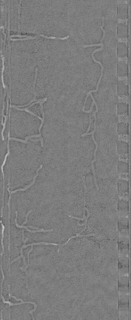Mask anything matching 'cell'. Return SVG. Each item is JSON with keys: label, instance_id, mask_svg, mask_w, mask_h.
<instances>
[{"label": "cell", "instance_id": "44dd1931", "mask_svg": "<svg viewBox=\"0 0 131 320\" xmlns=\"http://www.w3.org/2000/svg\"><path fill=\"white\" fill-rule=\"evenodd\" d=\"M29 140L33 142H36L39 141H41V138H40L39 139H34L30 138V139Z\"/></svg>", "mask_w": 131, "mask_h": 320}, {"label": "cell", "instance_id": "52a82bcc", "mask_svg": "<svg viewBox=\"0 0 131 320\" xmlns=\"http://www.w3.org/2000/svg\"><path fill=\"white\" fill-rule=\"evenodd\" d=\"M95 132L93 131L92 132H91L90 133H88L87 134L84 135L83 136V137L86 136H87V135H92V138L93 140V141L94 143H95V146H96V148H95V150L94 153V159L92 161V162H91L92 168L93 171V176H95L96 175V173H95V167H94V163L96 161V160H97L96 158V152L97 151V150H98V145L96 141V140H95V139L94 134H95Z\"/></svg>", "mask_w": 131, "mask_h": 320}, {"label": "cell", "instance_id": "7a4b0ae2", "mask_svg": "<svg viewBox=\"0 0 131 320\" xmlns=\"http://www.w3.org/2000/svg\"><path fill=\"white\" fill-rule=\"evenodd\" d=\"M118 256L117 271L118 275H129L130 261L129 256Z\"/></svg>", "mask_w": 131, "mask_h": 320}, {"label": "cell", "instance_id": "d6986e66", "mask_svg": "<svg viewBox=\"0 0 131 320\" xmlns=\"http://www.w3.org/2000/svg\"><path fill=\"white\" fill-rule=\"evenodd\" d=\"M10 300H11V302L12 303L14 304L20 303L21 302V301H18V300H16L14 298L11 297V296Z\"/></svg>", "mask_w": 131, "mask_h": 320}, {"label": "cell", "instance_id": "e0dca14e", "mask_svg": "<svg viewBox=\"0 0 131 320\" xmlns=\"http://www.w3.org/2000/svg\"><path fill=\"white\" fill-rule=\"evenodd\" d=\"M127 96L124 95L122 97H119V102H123L124 103H127Z\"/></svg>", "mask_w": 131, "mask_h": 320}, {"label": "cell", "instance_id": "ac0fdd59", "mask_svg": "<svg viewBox=\"0 0 131 320\" xmlns=\"http://www.w3.org/2000/svg\"><path fill=\"white\" fill-rule=\"evenodd\" d=\"M32 211V210H30L28 212V213H27V214L26 215L25 221L23 223V224H22V225H24L25 224H27V223L28 222V217L29 216V214Z\"/></svg>", "mask_w": 131, "mask_h": 320}, {"label": "cell", "instance_id": "ffe728a7", "mask_svg": "<svg viewBox=\"0 0 131 320\" xmlns=\"http://www.w3.org/2000/svg\"><path fill=\"white\" fill-rule=\"evenodd\" d=\"M24 229H22V242H23V243H24V244H25V243H27V241L28 240V239H26L25 240H24Z\"/></svg>", "mask_w": 131, "mask_h": 320}, {"label": "cell", "instance_id": "2e32d148", "mask_svg": "<svg viewBox=\"0 0 131 320\" xmlns=\"http://www.w3.org/2000/svg\"><path fill=\"white\" fill-rule=\"evenodd\" d=\"M1 225L2 226V239H1V245H2V247L3 251H2V253H1V258L2 257L4 253V246L3 243V238H4V230L5 227H4V225H3V224L2 223V221L1 220Z\"/></svg>", "mask_w": 131, "mask_h": 320}, {"label": "cell", "instance_id": "7402d4cb", "mask_svg": "<svg viewBox=\"0 0 131 320\" xmlns=\"http://www.w3.org/2000/svg\"><path fill=\"white\" fill-rule=\"evenodd\" d=\"M25 227H27V228H32V229H36V230H41V228H38L36 227H33V226H25Z\"/></svg>", "mask_w": 131, "mask_h": 320}, {"label": "cell", "instance_id": "4fadbf2b", "mask_svg": "<svg viewBox=\"0 0 131 320\" xmlns=\"http://www.w3.org/2000/svg\"><path fill=\"white\" fill-rule=\"evenodd\" d=\"M15 222H16V227H17L19 228H24V229H25L27 230L28 231H29V232H31V233H35L36 232H46L52 231L53 230V229H52L50 230H44L43 229V228H42V229H41V230H35V231H32V230H30L28 228L26 227H25V226H24V225H19L17 223V220H16Z\"/></svg>", "mask_w": 131, "mask_h": 320}, {"label": "cell", "instance_id": "3957f363", "mask_svg": "<svg viewBox=\"0 0 131 320\" xmlns=\"http://www.w3.org/2000/svg\"><path fill=\"white\" fill-rule=\"evenodd\" d=\"M118 290L119 293L130 294L129 275H118Z\"/></svg>", "mask_w": 131, "mask_h": 320}, {"label": "cell", "instance_id": "8fae6325", "mask_svg": "<svg viewBox=\"0 0 131 320\" xmlns=\"http://www.w3.org/2000/svg\"><path fill=\"white\" fill-rule=\"evenodd\" d=\"M10 197L9 198V200L8 201V207H9V212H8V234L9 237V246H8V251L9 253H10V200L11 199V194L10 193H9Z\"/></svg>", "mask_w": 131, "mask_h": 320}, {"label": "cell", "instance_id": "5bb4252c", "mask_svg": "<svg viewBox=\"0 0 131 320\" xmlns=\"http://www.w3.org/2000/svg\"><path fill=\"white\" fill-rule=\"evenodd\" d=\"M57 245V246L59 245V246H60V247L61 246V245H58V244H55V243H47V242H40V243H32V244H28V245H24L22 246V247L21 248V249L23 250V248H27V247H28L29 246H32V245L33 246L34 245Z\"/></svg>", "mask_w": 131, "mask_h": 320}, {"label": "cell", "instance_id": "ba28073f", "mask_svg": "<svg viewBox=\"0 0 131 320\" xmlns=\"http://www.w3.org/2000/svg\"><path fill=\"white\" fill-rule=\"evenodd\" d=\"M118 188L120 194L126 193L128 190V182L126 181L119 179L118 182Z\"/></svg>", "mask_w": 131, "mask_h": 320}, {"label": "cell", "instance_id": "8992f818", "mask_svg": "<svg viewBox=\"0 0 131 320\" xmlns=\"http://www.w3.org/2000/svg\"><path fill=\"white\" fill-rule=\"evenodd\" d=\"M128 55V48L127 45L124 43L119 42L118 43L117 55L119 58H124Z\"/></svg>", "mask_w": 131, "mask_h": 320}, {"label": "cell", "instance_id": "9c48e42d", "mask_svg": "<svg viewBox=\"0 0 131 320\" xmlns=\"http://www.w3.org/2000/svg\"><path fill=\"white\" fill-rule=\"evenodd\" d=\"M118 153L120 155L126 154L128 152V144L123 141H119L118 143Z\"/></svg>", "mask_w": 131, "mask_h": 320}, {"label": "cell", "instance_id": "5b68a950", "mask_svg": "<svg viewBox=\"0 0 131 320\" xmlns=\"http://www.w3.org/2000/svg\"><path fill=\"white\" fill-rule=\"evenodd\" d=\"M117 35L119 38H123L127 37L128 35V26L121 23L118 24Z\"/></svg>", "mask_w": 131, "mask_h": 320}, {"label": "cell", "instance_id": "277c9868", "mask_svg": "<svg viewBox=\"0 0 131 320\" xmlns=\"http://www.w3.org/2000/svg\"><path fill=\"white\" fill-rule=\"evenodd\" d=\"M118 17L119 19L126 18L128 16V5L125 3H119L117 7Z\"/></svg>", "mask_w": 131, "mask_h": 320}, {"label": "cell", "instance_id": "6da1fadb", "mask_svg": "<svg viewBox=\"0 0 131 320\" xmlns=\"http://www.w3.org/2000/svg\"><path fill=\"white\" fill-rule=\"evenodd\" d=\"M118 309L119 319H129L130 310V294L118 293Z\"/></svg>", "mask_w": 131, "mask_h": 320}, {"label": "cell", "instance_id": "30bf717a", "mask_svg": "<svg viewBox=\"0 0 131 320\" xmlns=\"http://www.w3.org/2000/svg\"><path fill=\"white\" fill-rule=\"evenodd\" d=\"M42 167H43V165H41L40 166V167H39L37 169V171H36V174L35 176H34V177L33 178V181L31 183L30 185L27 186H26L24 188H19V189H16V190H15L14 191H10V193L11 194H13V193H15L16 192H18V191H25L26 190H27V189L28 188H30L31 186H32L33 185L35 184V182L36 178V177H37V176L38 175V171H39L42 168Z\"/></svg>", "mask_w": 131, "mask_h": 320}, {"label": "cell", "instance_id": "7c38bea8", "mask_svg": "<svg viewBox=\"0 0 131 320\" xmlns=\"http://www.w3.org/2000/svg\"><path fill=\"white\" fill-rule=\"evenodd\" d=\"M118 164V171L119 174L127 173L128 165L127 163L122 161H119Z\"/></svg>", "mask_w": 131, "mask_h": 320}, {"label": "cell", "instance_id": "9a60e30c", "mask_svg": "<svg viewBox=\"0 0 131 320\" xmlns=\"http://www.w3.org/2000/svg\"><path fill=\"white\" fill-rule=\"evenodd\" d=\"M38 137H40V138H41V145L42 147H43V146H44L43 140L42 137L41 136V135L40 134L35 135H30V136H27V137H25V140H22L21 141V142H22V143H27V142L28 140H29V139H30L31 138H38Z\"/></svg>", "mask_w": 131, "mask_h": 320}]
</instances>
